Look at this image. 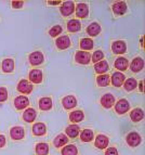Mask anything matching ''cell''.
<instances>
[{
	"mask_svg": "<svg viewBox=\"0 0 145 155\" xmlns=\"http://www.w3.org/2000/svg\"><path fill=\"white\" fill-rule=\"evenodd\" d=\"M36 116H37V112L34 109H31V107L26 109L25 112L23 113V119L27 123H33L36 119Z\"/></svg>",
	"mask_w": 145,
	"mask_h": 155,
	"instance_id": "cell-18",
	"label": "cell"
},
{
	"mask_svg": "<svg viewBox=\"0 0 145 155\" xmlns=\"http://www.w3.org/2000/svg\"><path fill=\"white\" fill-rule=\"evenodd\" d=\"M87 33L90 35V36H98V34L101 33V26L98 23H92L87 27Z\"/></svg>",
	"mask_w": 145,
	"mask_h": 155,
	"instance_id": "cell-26",
	"label": "cell"
},
{
	"mask_svg": "<svg viewBox=\"0 0 145 155\" xmlns=\"http://www.w3.org/2000/svg\"><path fill=\"white\" fill-rule=\"evenodd\" d=\"M12 8L14 9H21L24 5V1H12Z\"/></svg>",
	"mask_w": 145,
	"mask_h": 155,
	"instance_id": "cell-41",
	"label": "cell"
},
{
	"mask_svg": "<svg viewBox=\"0 0 145 155\" xmlns=\"http://www.w3.org/2000/svg\"><path fill=\"white\" fill-rule=\"evenodd\" d=\"M139 89H140L141 92H143V80H141L140 84H139Z\"/></svg>",
	"mask_w": 145,
	"mask_h": 155,
	"instance_id": "cell-44",
	"label": "cell"
},
{
	"mask_svg": "<svg viewBox=\"0 0 145 155\" xmlns=\"http://www.w3.org/2000/svg\"><path fill=\"white\" fill-rule=\"evenodd\" d=\"M75 60L79 64H89L91 61V54L88 51H78L75 54Z\"/></svg>",
	"mask_w": 145,
	"mask_h": 155,
	"instance_id": "cell-2",
	"label": "cell"
},
{
	"mask_svg": "<svg viewBox=\"0 0 145 155\" xmlns=\"http://www.w3.org/2000/svg\"><path fill=\"white\" fill-rule=\"evenodd\" d=\"M108 70H109V66L106 61H100V62L94 64V71H95L98 74L103 75V74H105Z\"/></svg>",
	"mask_w": 145,
	"mask_h": 155,
	"instance_id": "cell-19",
	"label": "cell"
},
{
	"mask_svg": "<svg viewBox=\"0 0 145 155\" xmlns=\"http://www.w3.org/2000/svg\"><path fill=\"white\" fill-rule=\"evenodd\" d=\"M78 154V150L76 145L74 144H68L66 147H63L62 150V155H77Z\"/></svg>",
	"mask_w": 145,
	"mask_h": 155,
	"instance_id": "cell-34",
	"label": "cell"
},
{
	"mask_svg": "<svg viewBox=\"0 0 145 155\" xmlns=\"http://www.w3.org/2000/svg\"><path fill=\"white\" fill-rule=\"evenodd\" d=\"M67 29L70 33H76L81 29V23L78 20H70L67 22Z\"/></svg>",
	"mask_w": 145,
	"mask_h": 155,
	"instance_id": "cell-25",
	"label": "cell"
},
{
	"mask_svg": "<svg viewBox=\"0 0 145 155\" xmlns=\"http://www.w3.org/2000/svg\"><path fill=\"white\" fill-rule=\"evenodd\" d=\"M18 90L21 93H24V94H29V93L33 91V85L29 83L28 80L23 79L21 80L18 85Z\"/></svg>",
	"mask_w": 145,
	"mask_h": 155,
	"instance_id": "cell-7",
	"label": "cell"
},
{
	"mask_svg": "<svg viewBox=\"0 0 145 155\" xmlns=\"http://www.w3.org/2000/svg\"><path fill=\"white\" fill-rule=\"evenodd\" d=\"M115 67H116L117 70L119 71H126L127 70L128 65H129V62H128V60L126 58H118V59L115 61Z\"/></svg>",
	"mask_w": 145,
	"mask_h": 155,
	"instance_id": "cell-29",
	"label": "cell"
},
{
	"mask_svg": "<svg viewBox=\"0 0 145 155\" xmlns=\"http://www.w3.org/2000/svg\"><path fill=\"white\" fill-rule=\"evenodd\" d=\"M67 142H68L67 136H66V134H59V136L53 140V144H54V147H64Z\"/></svg>",
	"mask_w": 145,
	"mask_h": 155,
	"instance_id": "cell-27",
	"label": "cell"
},
{
	"mask_svg": "<svg viewBox=\"0 0 145 155\" xmlns=\"http://www.w3.org/2000/svg\"><path fill=\"white\" fill-rule=\"evenodd\" d=\"M60 11L64 16H69L72 15L74 11H75V3L72 1H65L62 5H61Z\"/></svg>",
	"mask_w": 145,
	"mask_h": 155,
	"instance_id": "cell-3",
	"label": "cell"
},
{
	"mask_svg": "<svg viewBox=\"0 0 145 155\" xmlns=\"http://www.w3.org/2000/svg\"><path fill=\"white\" fill-rule=\"evenodd\" d=\"M143 67H144V60H143L142 58H135V59L132 61V63L130 64V68H131V71L134 73H137V72H140V71H142Z\"/></svg>",
	"mask_w": 145,
	"mask_h": 155,
	"instance_id": "cell-16",
	"label": "cell"
},
{
	"mask_svg": "<svg viewBox=\"0 0 145 155\" xmlns=\"http://www.w3.org/2000/svg\"><path fill=\"white\" fill-rule=\"evenodd\" d=\"M93 138H94V134L93 131L91 129H85L80 134V139L83 142H90V141L93 140Z\"/></svg>",
	"mask_w": 145,
	"mask_h": 155,
	"instance_id": "cell-31",
	"label": "cell"
},
{
	"mask_svg": "<svg viewBox=\"0 0 145 155\" xmlns=\"http://www.w3.org/2000/svg\"><path fill=\"white\" fill-rule=\"evenodd\" d=\"M111 84H113L115 87H120V86H122V84H124L126 76H124L122 73L116 72L111 75Z\"/></svg>",
	"mask_w": 145,
	"mask_h": 155,
	"instance_id": "cell-15",
	"label": "cell"
},
{
	"mask_svg": "<svg viewBox=\"0 0 145 155\" xmlns=\"http://www.w3.org/2000/svg\"><path fill=\"white\" fill-rule=\"evenodd\" d=\"M83 118H85V114H83V112L80 111V110L74 111L69 114V119H70V122H72V123H80L83 120Z\"/></svg>",
	"mask_w": 145,
	"mask_h": 155,
	"instance_id": "cell-24",
	"label": "cell"
},
{
	"mask_svg": "<svg viewBox=\"0 0 145 155\" xmlns=\"http://www.w3.org/2000/svg\"><path fill=\"white\" fill-rule=\"evenodd\" d=\"M44 57L42 54V52L40 51H35L33 53H31L29 55V63L34 66H37V65H40L42 62H44Z\"/></svg>",
	"mask_w": 145,
	"mask_h": 155,
	"instance_id": "cell-5",
	"label": "cell"
},
{
	"mask_svg": "<svg viewBox=\"0 0 145 155\" xmlns=\"http://www.w3.org/2000/svg\"><path fill=\"white\" fill-rule=\"evenodd\" d=\"M29 104V100L27 97L25 96H20L16 97L14 99V106H15L16 110H24L26 109Z\"/></svg>",
	"mask_w": 145,
	"mask_h": 155,
	"instance_id": "cell-8",
	"label": "cell"
},
{
	"mask_svg": "<svg viewBox=\"0 0 145 155\" xmlns=\"http://www.w3.org/2000/svg\"><path fill=\"white\" fill-rule=\"evenodd\" d=\"M76 16L80 18H85L89 14V8L85 3H78L77 7H75Z\"/></svg>",
	"mask_w": 145,
	"mask_h": 155,
	"instance_id": "cell-12",
	"label": "cell"
},
{
	"mask_svg": "<svg viewBox=\"0 0 145 155\" xmlns=\"http://www.w3.org/2000/svg\"><path fill=\"white\" fill-rule=\"evenodd\" d=\"M8 99V91L5 87H0V102H5Z\"/></svg>",
	"mask_w": 145,
	"mask_h": 155,
	"instance_id": "cell-39",
	"label": "cell"
},
{
	"mask_svg": "<svg viewBox=\"0 0 145 155\" xmlns=\"http://www.w3.org/2000/svg\"><path fill=\"white\" fill-rule=\"evenodd\" d=\"M62 33V26L61 25H54L51 29L49 31V35L51 37H56Z\"/></svg>",
	"mask_w": 145,
	"mask_h": 155,
	"instance_id": "cell-37",
	"label": "cell"
},
{
	"mask_svg": "<svg viewBox=\"0 0 145 155\" xmlns=\"http://www.w3.org/2000/svg\"><path fill=\"white\" fill-rule=\"evenodd\" d=\"M108 145V138L104 134H98L95 138V147L98 149H106V147Z\"/></svg>",
	"mask_w": 145,
	"mask_h": 155,
	"instance_id": "cell-20",
	"label": "cell"
},
{
	"mask_svg": "<svg viewBox=\"0 0 145 155\" xmlns=\"http://www.w3.org/2000/svg\"><path fill=\"white\" fill-rule=\"evenodd\" d=\"M137 86V83L134 78H129V79L126 80L124 84V89H126L127 91H132L133 89H135Z\"/></svg>",
	"mask_w": 145,
	"mask_h": 155,
	"instance_id": "cell-36",
	"label": "cell"
},
{
	"mask_svg": "<svg viewBox=\"0 0 145 155\" xmlns=\"http://www.w3.org/2000/svg\"><path fill=\"white\" fill-rule=\"evenodd\" d=\"M115 103V97L111 93H106L101 98V104L105 109H111Z\"/></svg>",
	"mask_w": 145,
	"mask_h": 155,
	"instance_id": "cell-10",
	"label": "cell"
},
{
	"mask_svg": "<svg viewBox=\"0 0 145 155\" xmlns=\"http://www.w3.org/2000/svg\"><path fill=\"white\" fill-rule=\"evenodd\" d=\"M127 11V5L126 2H122V1H119V2H116L113 5V12L117 15H122L124 14Z\"/></svg>",
	"mask_w": 145,
	"mask_h": 155,
	"instance_id": "cell-17",
	"label": "cell"
},
{
	"mask_svg": "<svg viewBox=\"0 0 145 155\" xmlns=\"http://www.w3.org/2000/svg\"><path fill=\"white\" fill-rule=\"evenodd\" d=\"M111 50L114 53L116 54H122L126 52L127 50V46H126V42L122 41V40H118V41H114L111 45Z\"/></svg>",
	"mask_w": 145,
	"mask_h": 155,
	"instance_id": "cell-9",
	"label": "cell"
},
{
	"mask_svg": "<svg viewBox=\"0 0 145 155\" xmlns=\"http://www.w3.org/2000/svg\"><path fill=\"white\" fill-rule=\"evenodd\" d=\"M25 136V131H24V128L21 126H15L12 127L10 130V137L13 140H22Z\"/></svg>",
	"mask_w": 145,
	"mask_h": 155,
	"instance_id": "cell-6",
	"label": "cell"
},
{
	"mask_svg": "<svg viewBox=\"0 0 145 155\" xmlns=\"http://www.w3.org/2000/svg\"><path fill=\"white\" fill-rule=\"evenodd\" d=\"M35 150H36L37 155H48V153H49V145L44 142L37 143Z\"/></svg>",
	"mask_w": 145,
	"mask_h": 155,
	"instance_id": "cell-30",
	"label": "cell"
},
{
	"mask_svg": "<svg viewBox=\"0 0 145 155\" xmlns=\"http://www.w3.org/2000/svg\"><path fill=\"white\" fill-rule=\"evenodd\" d=\"M130 117L133 122H141L144 118V112L141 109H134L130 113Z\"/></svg>",
	"mask_w": 145,
	"mask_h": 155,
	"instance_id": "cell-28",
	"label": "cell"
},
{
	"mask_svg": "<svg viewBox=\"0 0 145 155\" xmlns=\"http://www.w3.org/2000/svg\"><path fill=\"white\" fill-rule=\"evenodd\" d=\"M49 5H60L61 3V1H49Z\"/></svg>",
	"mask_w": 145,
	"mask_h": 155,
	"instance_id": "cell-43",
	"label": "cell"
},
{
	"mask_svg": "<svg viewBox=\"0 0 145 155\" xmlns=\"http://www.w3.org/2000/svg\"><path fill=\"white\" fill-rule=\"evenodd\" d=\"M105 155H118V151L116 147H108L105 152Z\"/></svg>",
	"mask_w": 145,
	"mask_h": 155,
	"instance_id": "cell-40",
	"label": "cell"
},
{
	"mask_svg": "<svg viewBox=\"0 0 145 155\" xmlns=\"http://www.w3.org/2000/svg\"><path fill=\"white\" fill-rule=\"evenodd\" d=\"M5 144V137L3 134H0V147H3Z\"/></svg>",
	"mask_w": 145,
	"mask_h": 155,
	"instance_id": "cell-42",
	"label": "cell"
},
{
	"mask_svg": "<svg viewBox=\"0 0 145 155\" xmlns=\"http://www.w3.org/2000/svg\"><path fill=\"white\" fill-rule=\"evenodd\" d=\"M126 141H127L128 145L132 147H135L142 142V138L137 132H130L126 137Z\"/></svg>",
	"mask_w": 145,
	"mask_h": 155,
	"instance_id": "cell-1",
	"label": "cell"
},
{
	"mask_svg": "<svg viewBox=\"0 0 145 155\" xmlns=\"http://www.w3.org/2000/svg\"><path fill=\"white\" fill-rule=\"evenodd\" d=\"M103 58H104V53L101 51V50H98V51H95L93 54H92L91 60H92V62L98 63V62H100V61H102Z\"/></svg>",
	"mask_w": 145,
	"mask_h": 155,
	"instance_id": "cell-38",
	"label": "cell"
},
{
	"mask_svg": "<svg viewBox=\"0 0 145 155\" xmlns=\"http://www.w3.org/2000/svg\"><path fill=\"white\" fill-rule=\"evenodd\" d=\"M52 107V99L44 97L39 100V109L41 111H49Z\"/></svg>",
	"mask_w": 145,
	"mask_h": 155,
	"instance_id": "cell-21",
	"label": "cell"
},
{
	"mask_svg": "<svg viewBox=\"0 0 145 155\" xmlns=\"http://www.w3.org/2000/svg\"><path fill=\"white\" fill-rule=\"evenodd\" d=\"M55 45H56V47L60 50L67 49L68 47L70 46V39H69V37L66 36V35L59 37V38L56 39V41H55Z\"/></svg>",
	"mask_w": 145,
	"mask_h": 155,
	"instance_id": "cell-11",
	"label": "cell"
},
{
	"mask_svg": "<svg viewBox=\"0 0 145 155\" xmlns=\"http://www.w3.org/2000/svg\"><path fill=\"white\" fill-rule=\"evenodd\" d=\"M79 127L77 125H70L66 128V134L69 138H76L79 134Z\"/></svg>",
	"mask_w": 145,
	"mask_h": 155,
	"instance_id": "cell-33",
	"label": "cell"
},
{
	"mask_svg": "<svg viewBox=\"0 0 145 155\" xmlns=\"http://www.w3.org/2000/svg\"><path fill=\"white\" fill-rule=\"evenodd\" d=\"M47 132V127L44 123H37L33 126V134L35 136H44Z\"/></svg>",
	"mask_w": 145,
	"mask_h": 155,
	"instance_id": "cell-23",
	"label": "cell"
},
{
	"mask_svg": "<svg viewBox=\"0 0 145 155\" xmlns=\"http://www.w3.org/2000/svg\"><path fill=\"white\" fill-rule=\"evenodd\" d=\"M62 104L65 110H72L77 105V100L74 96H67L62 100Z\"/></svg>",
	"mask_w": 145,
	"mask_h": 155,
	"instance_id": "cell-13",
	"label": "cell"
},
{
	"mask_svg": "<svg viewBox=\"0 0 145 155\" xmlns=\"http://www.w3.org/2000/svg\"><path fill=\"white\" fill-rule=\"evenodd\" d=\"M42 72L40 70H31L29 72V80L34 84H40L42 81Z\"/></svg>",
	"mask_w": 145,
	"mask_h": 155,
	"instance_id": "cell-14",
	"label": "cell"
},
{
	"mask_svg": "<svg viewBox=\"0 0 145 155\" xmlns=\"http://www.w3.org/2000/svg\"><path fill=\"white\" fill-rule=\"evenodd\" d=\"M129 109H130V104L126 99H120L116 103V105H115V111L117 112V114H120V115L127 113L129 111Z\"/></svg>",
	"mask_w": 145,
	"mask_h": 155,
	"instance_id": "cell-4",
	"label": "cell"
},
{
	"mask_svg": "<svg viewBox=\"0 0 145 155\" xmlns=\"http://www.w3.org/2000/svg\"><path fill=\"white\" fill-rule=\"evenodd\" d=\"M96 83H98V85L100 86V87H106V86H108L109 83H111V76L105 75V74L98 76Z\"/></svg>",
	"mask_w": 145,
	"mask_h": 155,
	"instance_id": "cell-32",
	"label": "cell"
},
{
	"mask_svg": "<svg viewBox=\"0 0 145 155\" xmlns=\"http://www.w3.org/2000/svg\"><path fill=\"white\" fill-rule=\"evenodd\" d=\"M1 70L5 73H12L14 71V61L12 59H5L2 61Z\"/></svg>",
	"mask_w": 145,
	"mask_h": 155,
	"instance_id": "cell-22",
	"label": "cell"
},
{
	"mask_svg": "<svg viewBox=\"0 0 145 155\" xmlns=\"http://www.w3.org/2000/svg\"><path fill=\"white\" fill-rule=\"evenodd\" d=\"M80 48L82 50H91L93 48V41L90 38H82L80 40Z\"/></svg>",
	"mask_w": 145,
	"mask_h": 155,
	"instance_id": "cell-35",
	"label": "cell"
}]
</instances>
